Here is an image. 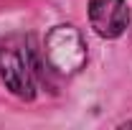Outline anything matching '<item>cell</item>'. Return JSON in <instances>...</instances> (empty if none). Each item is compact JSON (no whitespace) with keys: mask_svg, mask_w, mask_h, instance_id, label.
Wrapping results in <instances>:
<instances>
[{"mask_svg":"<svg viewBox=\"0 0 132 130\" xmlns=\"http://www.w3.org/2000/svg\"><path fill=\"white\" fill-rule=\"evenodd\" d=\"M36 59L31 41L20 33H10L0 38V79L20 99L36 97Z\"/></svg>","mask_w":132,"mask_h":130,"instance_id":"1","label":"cell"},{"mask_svg":"<svg viewBox=\"0 0 132 130\" xmlns=\"http://www.w3.org/2000/svg\"><path fill=\"white\" fill-rule=\"evenodd\" d=\"M46 59L48 64L64 74L71 77L86 64V44L81 33L74 26H56L46 36Z\"/></svg>","mask_w":132,"mask_h":130,"instance_id":"2","label":"cell"},{"mask_svg":"<svg viewBox=\"0 0 132 130\" xmlns=\"http://www.w3.org/2000/svg\"><path fill=\"white\" fill-rule=\"evenodd\" d=\"M89 23L102 38H117L130 26L125 0H89Z\"/></svg>","mask_w":132,"mask_h":130,"instance_id":"3","label":"cell"}]
</instances>
